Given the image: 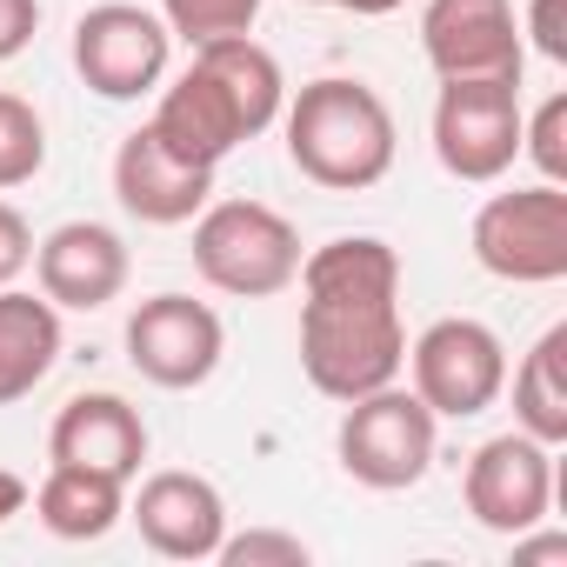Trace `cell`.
<instances>
[{
  "mask_svg": "<svg viewBox=\"0 0 567 567\" xmlns=\"http://www.w3.org/2000/svg\"><path fill=\"white\" fill-rule=\"evenodd\" d=\"M288 107V81L280 61L254 41V34H227V41H200L187 74L161 87L154 101V141L187 161V167H220L240 141L267 134Z\"/></svg>",
  "mask_w": 567,
  "mask_h": 567,
  "instance_id": "6da1fadb",
  "label": "cell"
},
{
  "mask_svg": "<svg viewBox=\"0 0 567 567\" xmlns=\"http://www.w3.org/2000/svg\"><path fill=\"white\" fill-rule=\"evenodd\" d=\"M280 121H288V161L301 181L328 187V194H368L388 181L394 167V107L354 81V74H321L308 81L288 107H280Z\"/></svg>",
  "mask_w": 567,
  "mask_h": 567,
  "instance_id": "7a4b0ae2",
  "label": "cell"
},
{
  "mask_svg": "<svg viewBox=\"0 0 567 567\" xmlns=\"http://www.w3.org/2000/svg\"><path fill=\"white\" fill-rule=\"evenodd\" d=\"M408 368L401 301H301V374L328 401H361Z\"/></svg>",
  "mask_w": 567,
  "mask_h": 567,
  "instance_id": "3957f363",
  "label": "cell"
},
{
  "mask_svg": "<svg viewBox=\"0 0 567 567\" xmlns=\"http://www.w3.org/2000/svg\"><path fill=\"white\" fill-rule=\"evenodd\" d=\"M194 267L234 301L288 295L301 274V234L267 200H207L194 214Z\"/></svg>",
  "mask_w": 567,
  "mask_h": 567,
  "instance_id": "277c9868",
  "label": "cell"
},
{
  "mask_svg": "<svg viewBox=\"0 0 567 567\" xmlns=\"http://www.w3.org/2000/svg\"><path fill=\"white\" fill-rule=\"evenodd\" d=\"M434 441H441L434 408L414 388L388 381V388L348 401L341 434H334V454H341L348 481H361L374 494H401V487H414L434 467Z\"/></svg>",
  "mask_w": 567,
  "mask_h": 567,
  "instance_id": "5b68a950",
  "label": "cell"
},
{
  "mask_svg": "<svg viewBox=\"0 0 567 567\" xmlns=\"http://www.w3.org/2000/svg\"><path fill=\"white\" fill-rule=\"evenodd\" d=\"M474 260L494 280H514V288H554L567 274V194L554 181L514 187L481 200L474 214Z\"/></svg>",
  "mask_w": 567,
  "mask_h": 567,
  "instance_id": "8992f818",
  "label": "cell"
},
{
  "mask_svg": "<svg viewBox=\"0 0 567 567\" xmlns=\"http://www.w3.org/2000/svg\"><path fill=\"white\" fill-rule=\"evenodd\" d=\"M520 81H441L434 101V161L454 181H501L520 161Z\"/></svg>",
  "mask_w": 567,
  "mask_h": 567,
  "instance_id": "52a82bcc",
  "label": "cell"
},
{
  "mask_svg": "<svg viewBox=\"0 0 567 567\" xmlns=\"http://www.w3.org/2000/svg\"><path fill=\"white\" fill-rule=\"evenodd\" d=\"M408 368H414V394L434 408V421H474L507 388V348H501V334L487 321H467V315L434 321L408 348Z\"/></svg>",
  "mask_w": 567,
  "mask_h": 567,
  "instance_id": "ba28073f",
  "label": "cell"
},
{
  "mask_svg": "<svg viewBox=\"0 0 567 567\" xmlns=\"http://www.w3.org/2000/svg\"><path fill=\"white\" fill-rule=\"evenodd\" d=\"M167 21L134 8V0H101L74 21V68L101 101H141L167 74Z\"/></svg>",
  "mask_w": 567,
  "mask_h": 567,
  "instance_id": "9c48e42d",
  "label": "cell"
},
{
  "mask_svg": "<svg viewBox=\"0 0 567 567\" xmlns=\"http://www.w3.org/2000/svg\"><path fill=\"white\" fill-rule=\"evenodd\" d=\"M220 354H227V328L194 295H154L127 315V361H134L141 381H154L167 394L207 388Z\"/></svg>",
  "mask_w": 567,
  "mask_h": 567,
  "instance_id": "30bf717a",
  "label": "cell"
},
{
  "mask_svg": "<svg viewBox=\"0 0 567 567\" xmlns=\"http://www.w3.org/2000/svg\"><path fill=\"white\" fill-rule=\"evenodd\" d=\"M421 54L441 81H520L527 41L514 0H427Z\"/></svg>",
  "mask_w": 567,
  "mask_h": 567,
  "instance_id": "8fae6325",
  "label": "cell"
},
{
  "mask_svg": "<svg viewBox=\"0 0 567 567\" xmlns=\"http://www.w3.org/2000/svg\"><path fill=\"white\" fill-rule=\"evenodd\" d=\"M461 501L487 534H527L554 507V447L534 434H494L474 447L461 474Z\"/></svg>",
  "mask_w": 567,
  "mask_h": 567,
  "instance_id": "7c38bea8",
  "label": "cell"
},
{
  "mask_svg": "<svg viewBox=\"0 0 567 567\" xmlns=\"http://www.w3.org/2000/svg\"><path fill=\"white\" fill-rule=\"evenodd\" d=\"M141 540L161 554V560H214L220 540H227V501L207 474H187V467H161L141 481V494L127 501Z\"/></svg>",
  "mask_w": 567,
  "mask_h": 567,
  "instance_id": "4fadbf2b",
  "label": "cell"
},
{
  "mask_svg": "<svg viewBox=\"0 0 567 567\" xmlns=\"http://www.w3.org/2000/svg\"><path fill=\"white\" fill-rule=\"evenodd\" d=\"M34 280L54 308L94 315V308L121 301V288H127V240L101 220H68L34 247Z\"/></svg>",
  "mask_w": 567,
  "mask_h": 567,
  "instance_id": "5bb4252c",
  "label": "cell"
},
{
  "mask_svg": "<svg viewBox=\"0 0 567 567\" xmlns=\"http://www.w3.org/2000/svg\"><path fill=\"white\" fill-rule=\"evenodd\" d=\"M114 200L147 227H187L214 200V167H187L154 141V127H134L114 147Z\"/></svg>",
  "mask_w": 567,
  "mask_h": 567,
  "instance_id": "9a60e30c",
  "label": "cell"
},
{
  "mask_svg": "<svg viewBox=\"0 0 567 567\" xmlns=\"http://www.w3.org/2000/svg\"><path fill=\"white\" fill-rule=\"evenodd\" d=\"M48 454L61 467H94V474L134 481L147 461V421L121 394H74L48 427Z\"/></svg>",
  "mask_w": 567,
  "mask_h": 567,
  "instance_id": "2e32d148",
  "label": "cell"
},
{
  "mask_svg": "<svg viewBox=\"0 0 567 567\" xmlns=\"http://www.w3.org/2000/svg\"><path fill=\"white\" fill-rule=\"evenodd\" d=\"M295 280L308 301H401V254L381 234H341L301 254Z\"/></svg>",
  "mask_w": 567,
  "mask_h": 567,
  "instance_id": "e0dca14e",
  "label": "cell"
},
{
  "mask_svg": "<svg viewBox=\"0 0 567 567\" xmlns=\"http://www.w3.org/2000/svg\"><path fill=\"white\" fill-rule=\"evenodd\" d=\"M61 361V308L48 295L0 288V408L28 401Z\"/></svg>",
  "mask_w": 567,
  "mask_h": 567,
  "instance_id": "ac0fdd59",
  "label": "cell"
},
{
  "mask_svg": "<svg viewBox=\"0 0 567 567\" xmlns=\"http://www.w3.org/2000/svg\"><path fill=\"white\" fill-rule=\"evenodd\" d=\"M28 501H34V514H41V527L54 540H101V534H114L127 520V481L94 474V467H61L54 461L48 481Z\"/></svg>",
  "mask_w": 567,
  "mask_h": 567,
  "instance_id": "d6986e66",
  "label": "cell"
},
{
  "mask_svg": "<svg viewBox=\"0 0 567 567\" xmlns=\"http://www.w3.org/2000/svg\"><path fill=\"white\" fill-rule=\"evenodd\" d=\"M514 427L560 447L567 441V328H547L514 368Z\"/></svg>",
  "mask_w": 567,
  "mask_h": 567,
  "instance_id": "ffe728a7",
  "label": "cell"
},
{
  "mask_svg": "<svg viewBox=\"0 0 567 567\" xmlns=\"http://www.w3.org/2000/svg\"><path fill=\"white\" fill-rule=\"evenodd\" d=\"M41 167H48V127H41V114L21 94L0 87V194L28 187Z\"/></svg>",
  "mask_w": 567,
  "mask_h": 567,
  "instance_id": "44dd1931",
  "label": "cell"
},
{
  "mask_svg": "<svg viewBox=\"0 0 567 567\" xmlns=\"http://www.w3.org/2000/svg\"><path fill=\"white\" fill-rule=\"evenodd\" d=\"M161 21H167V34H181L187 48H200V41L247 34L260 21V0H161Z\"/></svg>",
  "mask_w": 567,
  "mask_h": 567,
  "instance_id": "7402d4cb",
  "label": "cell"
},
{
  "mask_svg": "<svg viewBox=\"0 0 567 567\" xmlns=\"http://www.w3.org/2000/svg\"><path fill=\"white\" fill-rule=\"evenodd\" d=\"M520 154L540 167V181H567V94H547L534 121H520Z\"/></svg>",
  "mask_w": 567,
  "mask_h": 567,
  "instance_id": "603a6c76",
  "label": "cell"
},
{
  "mask_svg": "<svg viewBox=\"0 0 567 567\" xmlns=\"http://www.w3.org/2000/svg\"><path fill=\"white\" fill-rule=\"evenodd\" d=\"M214 560H227V567H308V540L274 534V527H247V534H227Z\"/></svg>",
  "mask_w": 567,
  "mask_h": 567,
  "instance_id": "cb8c5ba5",
  "label": "cell"
},
{
  "mask_svg": "<svg viewBox=\"0 0 567 567\" xmlns=\"http://www.w3.org/2000/svg\"><path fill=\"white\" fill-rule=\"evenodd\" d=\"M28 267H34V227H28L21 207L0 200V288H14Z\"/></svg>",
  "mask_w": 567,
  "mask_h": 567,
  "instance_id": "d4e9b609",
  "label": "cell"
},
{
  "mask_svg": "<svg viewBox=\"0 0 567 567\" xmlns=\"http://www.w3.org/2000/svg\"><path fill=\"white\" fill-rule=\"evenodd\" d=\"M34 34H41V0H0V61L28 54Z\"/></svg>",
  "mask_w": 567,
  "mask_h": 567,
  "instance_id": "484cf974",
  "label": "cell"
},
{
  "mask_svg": "<svg viewBox=\"0 0 567 567\" xmlns=\"http://www.w3.org/2000/svg\"><path fill=\"white\" fill-rule=\"evenodd\" d=\"M527 34L547 61H567V28H560V0H534L527 8Z\"/></svg>",
  "mask_w": 567,
  "mask_h": 567,
  "instance_id": "4316f807",
  "label": "cell"
},
{
  "mask_svg": "<svg viewBox=\"0 0 567 567\" xmlns=\"http://www.w3.org/2000/svg\"><path fill=\"white\" fill-rule=\"evenodd\" d=\"M514 560H567V534H514Z\"/></svg>",
  "mask_w": 567,
  "mask_h": 567,
  "instance_id": "83f0119b",
  "label": "cell"
},
{
  "mask_svg": "<svg viewBox=\"0 0 567 567\" xmlns=\"http://www.w3.org/2000/svg\"><path fill=\"white\" fill-rule=\"evenodd\" d=\"M28 507V481L21 474H8V467H0V527H8L14 514Z\"/></svg>",
  "mask_w": 567,
  "mask_h": 567,
  "instance_id": "f1b7e54d",
  "label": "cell"
},
{
  "mask_svg": "<svg viewBox=\"0 0 567 567\" xmlns=\"http://www.w3.org/2000/svg\"><path fill=\"white\" fill-rule=\"evenodd\" d=\"M334 8H348V14H361V21H381V14L401 8V0H334Z\"/></svg>",
  "mask_w": 567,
  "mask_h": 567,
  "instance_id": "f546056e",
  "label": "cell"
},
{
  "mask_svg": "<svg viewBox=\"0 0 567 567\" xmlns=\"http://www.w3.org/2000/svg\"><path fill=\"white\" fill-rule=\"evenodd\" d=\"M301 8H334V0H301Z\"/></svg>",
  "mask_w": 567,
  "mask_h": 567,
  "instance_id": "4dcf8cb0",
  "label": "cell"
}]
</instances>
